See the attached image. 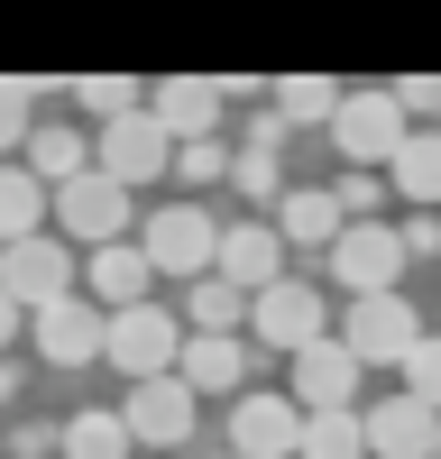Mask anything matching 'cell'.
Returning a JSON list of instances; mask_svg holds the SVG:
<instances>
[{
    "mask_svg": "<svg viewBox=\"0 0 441 459\" xmlns=\"http://www.w3.org/2000/svg\"><path fill=\"white\" fill-rule=\"evenodd\" d=\"M304 459H368L359 413H304Z\"/></svg>",
    "mask_w": 441,
    "mask_h": 459,
    "instance_id": "4316f807",
    "label": "cell"
},
{
    "mask_svg": "<svg viewBox=\"0 0 441 459\" xmlns=\"http://www.w3.org/2000/svg\"><path fill=\"white\" fill-rule=\"evenodd\" d=\"M28 175L47 184V194L74 184V175H92V138L74 129V120H37V129H28Z\"/></svg>",
    "mask_w": 441,
    "mask_h": 459,
    "instance_id": "d6986e66",
    "label": "cell"
},
{
    "mask_svg": "<svg viewBox=\"0 0 441 459\" xmlns=\"http://www.w3.org/2000/svg\"><path fill=\"white\" fill-rule=\"evenodd\" d=\"M138 248H147V266H157V276L203 285V276H212V257H220V221H212L203 203H166L157 221L138 230Z\"/></svg>",
    "mask_w": 441,
    "mask_h": 459,
    "instance_id": "7a4b0ae2",
    "label": "cell"
},
{
    "mask_svg": "<svg viewBox=\"0 0 441 459\" xmlns=\"http://www.w3.org/2000/svg\"><path fill=\"white\" fill-rule=\"evenodd\" d=\"M395 239H404V257H441V221L414 212V221H395Z\"/></svg>",
    "mask_w": 441,
    "mask_h": 459,
    "instance_id": "d6a6232c",
    "label": "cell"
},
{
    "mask_svg": "<svg viewBox=\"0 0 441 459\" xmlns=\"http://www.w3.org/2000/svg\"><path fill=\"white\" fill-rule=\"evenodd\" d=\"M194 386L184 377H147V386H129V404H120V423H129V441L138 450H175V441H194Z\"/></svg>",
    "mask_w": 441,
    "mask_h": 459,
    "instance_id": "8fae6325",
    "label": "cell"
},
{
    "mask_svg": "<svg viewBox=\"0 0 441 459\" xmlns=\"http://www.w3.org/2000/svg\"><path fill=\"white\" fill-rule=\"evenodd\" d=\"M359 359L341 340H313L304 359H294V413H359Z\"/></svg>",
    "mask_w": 441,
    "mask_h": 459,
    "instance_id": "5bb4252c",
    "label": "cell"
},
{
    "mask_svg": "<svg viewBox=\"0 0 441 459\" xmlns=\"http://www.w3.org/2000/svg\"><path fill=\"white\" fill-rule=\"evenodd\" d=\"M147 110H157V129L175 147H194V138H220V83L212 74H175V83L147 92Z\"/></svg>",
    "mask_w": 441,
    "mask_h": 459,
    "instance_id": "2e32d148",
    "label": "cell"
},
{
    "mask_svg": "<svg viewBox=\"0 0 441 459\" xmlns=\"http://www.w3.org/2000/svg\"><path fill=\"white\" fill-rule=\"evenodd\" d=\"M74 101H83V120H129V110H147V92H138V74H83L74 83Z\"/></svg>",
    "mask_w": 441,
    "mask_h": 459,
    "instance_id": "484cf974",
    "label": "cell"
},
{
    "mask_svg": "<svg viewBox=\"0 0 441 459\" xmlns=\"http://www.w3.org/2000/svg\"><path fill=\"white\" fill-rule=\"evenodd\" d=\"M0 294L19 303V313H47V303L74 294V248L56 239V230H37V239L0 248Z\"/></svg>",
    "mask_w": 441,
    "mask_h": 459,
    "instance_id": "8992f818",
    "label": "cell"
},
{
    "mask_svg": "<svg viewBox=\"0 0 441 459\" xmlns=\"http://www.w3.org/2000/svg\"><path fill=\"white\" fill-rule=\"evenodd\" d=\"M138 459H147V450H138Z\"/></svg>",
    "mask_w": 441,
    "mask_h": 459,
    "instance_id": "f35d334b",
    "label": "cell"
},
{
    "mask_svg": "<svg viewBox=\"0 0 441 459\" xmlns=\"http://www.w3.org/2000/svg\"><path fill=\"white\" fill-rule=\"evenodd\" d=\"M65 459H138V441H129L120 413H74L65 423Z\"/></svg>",
    "mask_w": 441,
    "mask_h": 459,
    "instance_id": "d4e9b609",
    "label": "cell"
},
{
    "mask_svg": "<svg viewBox=\"0 0 441 459\" xmlns=\"http://www.w3.org/2000/svg\"><path fill=\"white\" fill-rule=\"evenodd\" d=\"M341 101H350V83H331V74H285L276 83V120L285 129H331Z\"/></svg>",
    "mask_w": 441,
    "mask_h": 459,
    "instance_id": "7402d4cb",
    "label": "cell"
},
{
    "mask_svg": "<svg viewBox=\"0 0 441 459\" xmlns=\"http://www.w3.org/2000/svg\"><path fill=\"white\" fill-rule=\"evenodd\" d=\"M56 230H65V248H74V239H83V248H120V230H129V184H110L101 166L74 175V184H56Z\"/></svg>",
    "mask_w": 441,
    "mask_h": 459,
    "instance_id": "5b68a950",
    "label": "cell"
},
{
    "mask_svg": "<svg viewBox=\"0 0 441 459\" xmlns=\"http://www.w3.org/2000/svg\"><path fill=\"white\" fill-rule=\"evenodd\" d=\"M404 138H414V120L395 110V92H350L341 120H331V147L350 157V175H377L404 157Z\"/></svg>",
    "mask_w": 441,
    "mask_h": 459,
    "instance_id": "3957f363",
    "label": "cell"
},
{
    "mask_svg": "<svg viewBox=\"0 0 441 459\" xmlns=\"http://www.w3.org/2000/svg\"><path fill=\"white\" fill-rule=\"evenodd\" d=\"M212 276H220V285H239L248 303L267 294V285H285V239H276V221H230V230H220Z\"/></svg>",
    "mask_w": 441,
    "mask_h": 459,
    "instance_id": "7c38bea8",
    "label": "cell"
},
{
    "mask_svg": "<svg viewBox=\"0 0 441 459\" xmlns=\"http://www.w3.org/2000/svg\"><path fill=\"white\" fill-rule=\"evenodd\" d=\"M175 359H184V322L166 313V303H129V313H110V368H120L129 386L175 377Z\"/></svg>",
    "mask_w": 441,
    "mask_h": 459,
    "instance_id": "277c9868",
    "label": "cell"
},
{
    "mask_svg": "<svg viewBox=\"0 0 441 459\" xmlns=\"http://www.w3.org/2000/svg\"><path fill=\"white\" fill-rule=\"evenodd\" d=\"M230 450L239 459H304V413H294V395H239L230 404Z\"/></svg>",
    "mask_w": 441,
    "mask_h": 459,
    "instance_id": "4fadbf2b",
    "label": "cell"
},
{
    "mask_svg": "<svg viewBox=\"0 0 441 459\" xmlns=\"http://www.w3.org/2000/svg\"><path fill=\"white\" fill-rule=\"evenodd\" d=\"M432 459H441V441H432Z\"/></svg>",
    "mask_w": 441,
    "mask_h": 459,
    "instance_id": "74e56055",
    "label": "cell"
},
{
    "mask_svg": "<svg viewBox=\"0 0 441 459\" xmlns=\"http://www.w3.org/2000/svg\"><path fill=\"white\" fill-rule=\"evenodd\" d=\"M10 395H19V368H10V359H0V404H10Z\"/></svg>",
    "mask_w": 441,
    "mask_h": 459,
    "instance_id": "d590c367",
    "label": "cell"
},
{
    "mask_svg": "<svg viewBox=\"0 0 441 459\" xmlns=\"http://www.w3.org/2000/svg\"><path fill=\"white\" fill-rule=\"evenodd\" d=\"M331 203H341V221H386V212H377V175H341V184H331Z\"/></svg>",
    "mask_w": 441,
    "mask_h": 459,
    "instance_id": "4dcf8cb0",
    "label": "cell"
},
{
    "mask_svg": "<svg viewBox=\"0 0 441 459\" xmlns=\"http://www.w3.org/2000/svg\"><path fill=\"white\" fill-rule=\"evenodd\" d=\"M147 285H157V266H147V248H138V239H120V248H92V257H83V294L101 303V313H129V303H157Z\"/></svg>",
    "mask_w": 441,
    "mask_h": 459,
    "instance_id": "e0dca14e",
    "label": "cell"
},
{
    "mask_svg": "<svg viewBox=\"0 0 441 459\" xmlns=\"http://www.w3.org/2000/svg\"><path fill=\"white\" fill-rule=\"evenodd\" d=\"M359 423H368V459H432V441H441V413H432V404H414V395L368 404Z\"/></svg>",
    "mask_w": 441,
    "mask_h": 459,
    "instance_id": "9a60e30c",
    "label": "cell"
},
{
    "mask_svg": "<svg viewBox=\"0 0 441 459\" xmlns=\"http://www.w3.org/2000/svg\"><path fill=\"white\" fill-rule=\"evenodd\" d=\"M10 459H65V423H19L10 432Z\"/></svg>",
    "mask_w": 441,
    "mask_h": 459,
    "instance_id": "1f68e13d",
    "label": "cell"
},
{
    "mask_svg": "<svg viewBox=\"0 0 441 459\" xmlns=\"http://www.w3.org/2000/svg\"><path fill=\"white\" fill-rule=\"evenodd\" d=\"M248 322H257V340H267V350H285V359H304L313 340H331V303L304 285V276H285V285H267L248 303Z\"/></svg>",
    "mask_w": 441,
    "mask_h": 459,
    "instance_id": "9c48e42d",
    "label": "cell"
},
{
    "mask_svg": "<svg viewBox=\"0 0 441 459\" xmlns=\"http://www.w3.org/2000/svg\"><path fill=\"white\" fill-rule=\"evenodd\" d=\"M341 230H350V221H341V203H331L322 184H294V194L276 203V239L304 248V257H313V248L331 257V248H341Z\"/></svg>",
    "mask_w": 441,
    "mask_h": 459,
    "instance_id": "ac0fdd59",
    "label": "cell"
},
{
    "mask_svg": "<svg viewBox=\"0 0 441 459\" xmlns=\"http://www.w3.org/2000/svg\"><path fill=\"white\" fill-rule=\"evenodd\" d=\"M248 147H257V157H276V147H285V120H276V110H257V120H248Z\"/></svg>",
    "mask_w": 441,
    "mask_h": 459,
    "instance_id": "836d02e7",
    "label": "cell"
},
{
    "mask_svg": "<svg viewBox=\"0 0 441 459\" xmlns=\"http://www.w3.org/2000/svg\"><path fill=\"white\" fill-rule=\"evenodd\" d=\"M395 276H404V239H395V221H350L341 248H331V285L359 303V294H395Z\"/></svg>",
    "mask_w": 441,
    "mask_h": 459,
    "instance_id": "52a82bcc",
    "label": "cell"
},
{
    "mask_svg": "<svg viewBox=\"0 0 441 459\" xmlns=\"http://www.w3.org/2000/svg\"><path fill=\"white\" fill-rule=\"evenodd\" d=\"M404 395L441 413V331H423V340H414V359H404Z\"/></svg>",
    "mask_w": 441,
    "mask_h": 459,
    "instance_id": "f1b7e54d",
    "label": "cell"
},
{
    "mask_svg": "<svg viewBox=\"0 0 441 459\" xmlns=\"http://www.w3.org/2000/svg\"><path fill=\"white\" fill-rule=\"evenodd\" d=\"M230 184H239L248 203H285V166L257 157V147H239V157H230Z\"/></svg>",
    "mask_w": 441,
    "mask_h": 459,
    "instance_id": "83f0119b",
    "label": "cell"
},
{
    "mask_svg": "<svg viewBox=\"0 0 441 459\" xmlns=\"http://www.w3.org/2000/svg\"><path fill=\"white\" fill-rule=\"evenodd\" d=\"M92 166H101L110 184H129V194H138V184H157V175L175 166V138L157 129V110H129V120H110V129L92 138Z\"/></svg>",
    "mask_w": 441,
    "mask_h": 459,
    "instance_id": "ba28073f",
    "label": "cell"
},
{
    "mask_svg": "<svg viewBox=\"0 0 441 459\" xmlns=\"http://www.w3.org/2000/svg\"><path fill=\"white\" fill-rule=\"evenodd\" d=\"M184 313H194V331H203V340H239L248 294H239V285H220V276H203L194 294H184Z\"/></svg>",
    "mask_w": 441,
    "mask_h": 459,
    "instance_id": "cb8c5ba5",
    "label": "cell"
},
{
    "mask_svg": "<svg viewBox=\"0 0 441 459\" xmlns=\"http://www.w3.org/2000/svg\"><path fill=\"white\" fill-rule=\"evenodd\" d=\"M10 340H19V303L0 294V359H10Z\"/></svg>",
    "mask_w": 441,
    "mask_h": 459,
    "instance_id": "e575fe53",
    "label": "cell"
},
{
    "mask_svg": "<svg viewBox=\"0 0 441 459\" xmlns=\"http://www.w3.org/2000/svg\"><path fill=\"white\" fill-rule=\"evenodd\" d=\"M28 322H37L47 368H92V359H110V313L83 303V294H65V303H47V313H28Z\"/></svg>",
    "mask_w": 441,
    "mask_h": 459,
    "instance_id": "30bf717a",
    "label": "cell"
},
{
    "mask_svg": "<svg viewBox=\"0 0 441 459\" xmlns=\"http://www.w3.org/2000/svg\"><path fill=\"white\" fill-rule=\"evenodd\" d=\"M386 184H395L414 212H441V129H414V138H404V157L386 166Z\"/></svg>",
    "mask_w": 441,
    "mask_h": 459,
    "instance_id": "603a6c76",
    "label": "cell"
},
{
    "mask_svg": "<svg viewBox=\"0 0 441 459\" xmlns=\"http://www.w3.org/2000/svg\"><path fill=\"white\" fill-rule=\"evenodd\" d=\"M175 175H184V184H220V175H230V138H194V147H175Z\"/></svg>",
    "mask_w": 441,
    "mask_h": 459,
    "instance_id": "f546056e",
    "label": "cell"
},
{
    "mask_svg": "<svg viewBox=\"0 0 441 459\" xmlns=\"http://www.w3.org/2000/svg\"><path fill=\"white\" fill-rule=\"evenodd\" d=\"M47 221H56V194H47V184H37L28 166H0V248L37 239Z\"/></svg>",
    "mask_w": 441,
    "mask_h": 459,
    "instance_id": "44dd1931",
    "label": "cell"
},
{
    "mask_svg": "<svg viewBox=\"0 0 441 459\" xmlns=\"http://www.w3.org/2000/svg\"><path fill=\"white\" fill-rule=\"evenodd\" d=\"M212 459H239V450H212Z\"/></svg>",
    "mask_w": 441,
    "mask_h": 459,
    "instance_id": "8d00e7d4",
    "label": "cell"
},
{
    "mask_svg": "<svg viewBox=\"0 0 441 459\" xmlns=\"http://www.w3.org/2000/svg\"><path fill=\"white\" fill-rule=\"evenodd\" d=\"M341 350L359 359V368H404L414 359V340H423V313L404 294H359V303H341Z\"/></svg>",
    "mask_w": 441,
    "mask_h": 459,
    "instance_id": "6da1fadb",
    "label": "cell"
},
{
    "mask_svg": "<svg viewBox=\"0 0 441 459\" xmlns=\"http://www.w3.org/2000/svg\"><path fill=\"white\" fill-rule=\"evenodd\" d=\"M175 377H184V386H194V395H239V377H248V350H239V340H184V359H175Z\"/></svg>",
    "mask_w": 441,
    "mask_h": 459,
    "instance_id": "ffe728a7",
    "label": "cell"
}]
</instances>
